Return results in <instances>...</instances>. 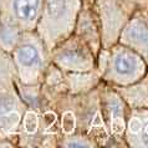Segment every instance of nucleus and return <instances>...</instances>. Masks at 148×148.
Masks as SVG:
<instances>
[{
    "label": "nucleus",
    "instance_id": "f257e3e1",
    "mask_svg": "<svg viewBox=\"0 0 148 148\" xmlns=\"http://www.w3.org/2000/svg\"><path fill=\"white\" fill-rule=\"evenodd\" d=\"M141 67L137 57L128 52H120L113 59V69L121 76L134 75Z\"/></svg>",
    "mask_w": 148,
    "mask_h": 148
},
{
    "label": "nucleus",
    "instance_id": "f03ea898",
    "mask_svg": "<svg viewBox=\"0 0 148 148\" xmlns=\"http://www.w3.org/2000/svg\"><path fill=\"white\" fill-rule=\"evenodd\" d=\"M39 10V0H14V11L21 21H34Z\"/></svg>",
    "mask_w": 148,
    "mask_h": 148
},
{
    "label": "nucleus",
    "instance_id": "7ed1b4c3",
    "mask_svg": "<svg viewBox=\"0 0 148 148\" xmlns=\"http://www.w3.org/2000/svg\"><path fill=\"white\" fill-rule=\"evenodd\" d=\"M128 38L134 45H139L143 49L148 47V27L141 21L134 23L128 30Z\"/></svg>",
    "mask_w": 148,
    "mask_h": 148
},
{
    "label": "nucleus",
    "instance_id": "20e7f679",
    "mask_svg": "<svg viewBox=\"0 0 148 148\" xmlns=\"http://www.w3.org/2000/svg\"><path fill=\"white\" fill-rule=\"evenodd\" d=\"M18 59L20 61V64L26 67L36 66L40 62V56L38 50L32 45H27V44L20 46L18 51Z\"/></svg>",
    "mask_w": 148,
    "mask_h": 148
},
{
    "label": "nucleus",
    "instance_id": "39448f33",
    "mask_svg": "<svg viewBox=\"0 0 148 148\" xmlns=\"http://www.w3.org/2000/svg\"><path fill=\"white\" fill-rule=\"evenodd\" d=\"M65 1L64 0H47V13L52 18H57L64 13Z\"/></svg>",
    "mask_w": 148,
    "mask_h": 148
},
{
    "label": "nucleus",
    "instance_id": "423d86ee",
    "mask_svg": "<svg viewBox=\"0 0 148 148\" xmlns=\"http://www.w3.org/2000/svg\"><path fill=\"white\" fill-rule=\"evenodd\" d=\"M13 107H14L13 101L8 100V98L0 100V120H8L6 117H9V114H11Z\"/></svg>",
    "mask_w": 148,
    "mask_h": 148
},
{
    "label": "nucleus",
    "instance_id": "0eeeda50",
    "mask_svg": "<svg viewBox=\"0 0 148 148\" xmlns=\"http://www.w3.org/2000/svg\"><path fill=\"white\" fill-rule=\"evenodd\" d=\"M62 127H64V131L66 133H71L73 128H75V117L71 112H67L64 114V118H62Z\"/></svg>",
    "mask_w": 148,
    "mask_h": 148
},
{
    "label": "nucleus",
    "instance_id": "6e6552de",
    "mask_svg": "<svg viewBox=\"0 0 148 148\" xmlns=\"http://www.w3.org/2000/svg\"><path fill=\"white\" fill-rule=\"evenodd\" d=\"M64 60L66 61V64L73 65V66H77V65L82 64V56L76 54V52H73V51H70L69 54L66 52L65 56H64Z\"/></svg>",
    "mask_w": 148,
    "mask_h": 148
},
{
    "label": "nucleus",
    "instance_id": "1a4fd4ad",
    "mask_svg": "<svg viewBox=\"0 0 148 148\" xmlns=\"http://www.w3.org/2000/svg\"><path fill=\"white\" fill-rule=\"evenodd\" d=\"M36 117L34 113H29L27 117H26V130L29 132H34L35 128H36Z\"/></svg>",
    "mask_w": 148,
    "mask_h": 148
},
{
    "label": "nucleus",
    "instance_id": "9d476101",
    "mask_svg": "<svg viewBox=\"0 0 148 148\" xmlns=\"http://www.w3.org/2000/svg\"><path fill=\"white\" fill-rule=\"evenodd\" d=\"M141 139L143 145L148 147V118L141 126Z\"/></svg>",
    "mask_w": 148,
    "mask_h": 148
}]
</instances>
